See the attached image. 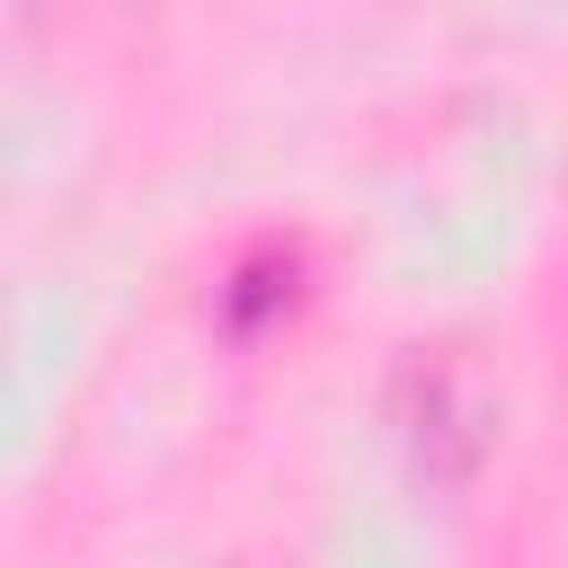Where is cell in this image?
<instances>
[{
	"label": "cell",
	"instance_id": "1",
	"mask_svg": "<svg viewBox=\"0 0 568 568\" xmlns=\"http://www.w3.org/2000/svg\"><path fill=\"white\" fill-rule=\"evenodd\" d=\"M390 417H399V444H408L417 479H435V488H462L488 462V399L453 355L417 346L399 364V382H390Z\"/></svg>",
	"mask_w": 568,
	"mask_h": 568
},
{
	"label": "cell",
	"instance_id": "2",
	"mask_svg": "<svg viewBox=\"0 0 568 568\" xmlns=\"http://www.w3.org/2000/svg\"><path fill=\"white\" fill-rule=\"evenodd\" d=\"M302 302V257L293 248H248L240 266H231V284H222V320L231 328H266L275 311H293Z\"/></svg>",
	"mask_w": 568,
	"mask_h": 568
},
{
	"label": "cell",
	"instance_id": "3",
	"mask_svg": "<svg viewBox=\"0 0 568 568\" xmlns=\"http://www.w3.org/2000/svg\"><path fill=\"white\" fill-rule=\"evenodd\" d=\"M18 9H53V0H18Z\"/></svg>",
	"mask_w": 568,
	"mask_h": 568
}]
</instances>
